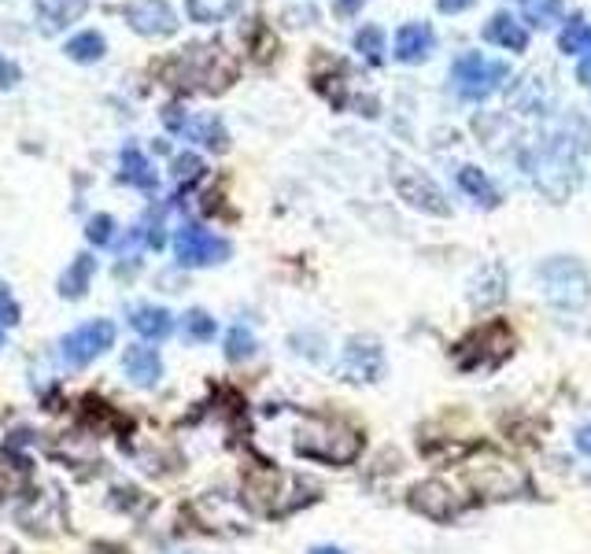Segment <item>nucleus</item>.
Wrapping results in <instances>:
<instances>
[{"label": "nucleus", "mask_w": 591, "mask_h": 554, "mask_svg": "<svg viewBox=\"0 0 591 554\" xmlns=\"http://www.w3.org/2000/svg\"><path fill=\"white\" fill-rule=\"evenodd\" d=\"M226 355H230L233 362L252 359V355H255V337L244 326H233L230 337H226Z\"/></svg>", "instance_id": "29"}, {"label": "nucleus", "mask_w": 591, "mask_h": 554, "mask_svg": "<svg viewBox=\"0 0 591 554\" xmlns=\"http://www.w3.org/2000/svg\"><path fill=\"white\" fill-rule=\"evenodd\" d=\"M436 45V34L429 23H407L396 34V60L399 63H422Z\"/></svg>", "instance_id": "17"}, {"label": "nucleus", "mask_w": 591, "mask_h": 554, "mask_svg": "<svg viewBox=\"0 0 591 554\" xmlns=\"http://www.w3.org/2000/svg\"><path fill=\"white\" fill-rule=\"evenodd\" d=\"M0 322L4 326H15L19 322V303H15V296L4 285H0Z\"/></svg>", "instance_id": "33"}, {"label": "nucleus", "mask_w": 591, "mask_h": 554, "mask_svg": "<svg viewBox=\"0 0 591 554\" xmlns=\"http://www.w3.org/2000/svg\"><path fill=\"white\" fill-rule=\"evenodd\" d=\"M355 52H362L374 67L385 60V34H381V26H362L355 34Z\"/></svg>", "instance_id": "28"}, {"label": "nucleus", "mask_w": 591, "mask_h": 554, "mask_svg": "<svg viewBox=\"0 0 591 554\" xmlns=\"http://www.w3.org/2000/svg\"><path fill=\"white\" fill-rule=\"evenodd\" d=\"M591 152V130L584 119H566L555 137H547L525 163L536 189L551 200H566L577 185V156Z\"/></svg>", "instance_id": "1"}, {"label": "nucleus", "mask_w": 591, "mask_h": 554, "mask_svg": "<svg viewBox=\"0 0 591 554\" xmlns=\"http://www.w3.org/2000/svg\"><path fill=\"white\" fill-rule=\"evenodd\" d=\"M459 189L466 196H473L481 207H495L499 204V189H495L492 181H488V174H484L481 167H462L459 170Z\"/></svg>", "instance_id": "21"}, {"label": "nucleus", "mask_w": 591, "mask_h": 554, "mask_svg": "<svg viewBox=\"0 0 591 554\" xmlns=\"http://www.w3.org/2000/svg\"><path fill=\"white\" fill-rule=\"evenodd\" d=\"M459 366L462 370H484V366H495L503 362L514 348V333L503 322H492V326L473 329L470 337L459 344Z\"/></svg>", "instance_id": "7"}, {"label": "nucleus", "mask_w": 591, "mask_h": 554, "mask_svg": "<svg viewBox=\"0 0 591 554\" xmlns=\"http://www.w3.org/2000/svg\"><path fill=\"white\" fill-rule=\"evenodd\" d=\"M477 0H436V8L444 15H462V12H470Z\"/></svg>", "instance_id": "35"}, {"label": "nucleus", "mask_w": 591, "mask_h": 554, "mask_svg": "<svg viewBox=\"0 0 591 554\" xmlns=\"http://www.w3.org/2000/svg\"><path fill=\"white\" fill-rule=\"evenodd\" d=\"M111 229H115L111 215H97V218H89V229H85V237H89L93 244H108L111 241Z\"/></svg>", "instance_id": "32"}, {"label": "nucleus", "mask_w": 591, "mask_h": 554, "mask_svg": "<svg viewBox=\"0 0 591 554\" xmlns=\"http://www.w3.org/2000/svg\"><path fill=\"white\" fill-rule=\"evenodd\" d=\"M518 8L532 26H551L562 19V0H518Z\"/></svg>", "instance_id": "27"}, {"label": "nucleus", "mask_w": 591, "mask_h": 554, "mask_svg": "<svg viewBox=\"0 0 591 554\" xmlns=\"http://www.w3.org/2000/svg\"><path fill=\"white\" fill-rule=\"evenodd\" d=\"M37 15H41V23L45 30H63L67 23H78L89 8V0H34Z\"/></svg>", "instance_id": "19"}, {"label": "nucleus", "mask_w": 591, "mask_h": 554, "mask_svg": "<svg viewBox=\"0 0 591 554\" xmlns=\"http://www.w3.org/2000/svg\"><path fill=\"white\" fill-rule=\"evenodd\" d=\"M152 74L163 78L170 89L185 93H222L237 78V60L222 45H189L170 60L152 63Z\"/></svg>", "instance_id": "2"}, {"label": "nucleus", "mask_w": 591, "mask_h": 554, "mask_svg": "<svg viewBox=\"0 0 591 554\" xmlns=\"http://www.w3.org/2000/svg\"><path fill=\"white\" fill-rule=\"evenodd\" d=\"M362 4H366V0H333V12L344 15V19H348V15L362 12Z\"/></svg>", "instance_id": "37"}, {"label": "nucleus", "mask_w": 591, "mask_h": 554, "mask_svg": "<svg viewBox=\"0 0 591 554\" xmlns=\"http://www.w3.org/2000/svg\"><path fill=\"white\" fill-rule=\"evenodd\" d=\"M104 37L97 34V30H85V34H78V37H71L67 41V56L71 60H78V63H93V60H100L104 56Z\"/></svg>", "instance_id": "26"}, {"label": "nucleus", "mask_w": 591, "mask_h": 554, "mask_svg": "<svg viewBox=\"0 0 591 554\" xmlns=\"http://www.w3.org/2000/svg\"><path fill=\"white\" fill-rule=\"evenodd\" d=\"M311 554H344V551H337V547H314Z\"/></svg>", "instance_id": "40"}, {"label": "nucleus", "mask_w": 591, "mask_h": 554, "mask_svg": "<svg viewBox=\"0 0 591 554\" xmlns=\"http://www.w3.org/2000/svg\"><path fill=\"white\" fill-rule=\"evenodd\" d=\"M122 370L137 388H152L163 377V359L156 348H130L122 355Z\"/></svg>", "instance_id": "18"}, {"label": "nucleus", "mask_w": 591, "mask_h": 554, "mask_svg": "<svg viewBox=\"0 0 591 554\" xmlns=\"http://www.w3.org/2000/svg\"><path fill=\"white\" fill-rule=\"evenodd\" d=\"M507 78H510L507 63L492 60V56H484V52H462L459 60L451 63V89H455L462 100L492 97Z\"/></svg>", "instance_id": "5"}, {"label": "nucleus", "mask_w": 591, "mask_h": 554, "mask_svg": "<svg viewBox=\"0 0 591 554\" xmlns=\"http://www.w3.org/2000/svg\"><path fill=\"white\" fill-rule=\"evenodd\" d=\"M344 78H348V67H344L337 56L318 52V56L311 60V85L329 100V104H337V108H344V100H348V85H344Z\"/></svg>", "instance_id": "13"}, {"label": "nucleus", "mask_w": 591, "mask_h": 554, "mask_svg": "<svg viewBox=\"0 0 591 554\" xmlns=\"http://www.w3.org/2000/svg\"><path fill=\"white\" fill-rule=\"evenodd\" d=\"M248 37H252V56H255V60L266 63L270 56H274V52H278V41H274V34H270L263 23H255L252 30H248Z\"/></svg>", "instance_id": "31"}, {"label": "nucleus", "mask_w": 591, "mask_h": 554, "mask_svg": "<svg viewBox=\"0 0 591 554\" xmlns=\"http://www.w3.org/2000/svg\"><path fill=\"white\" fill-rule=\"evenodd\" d=\"M189 19L193 23H222L237 12V0H189Z\"/></svg>", "instance_id": "24"}, {"label": "nucleus", "mask_w": 591, "mask_h": 554, "mask_svg": "<svg viewBox=\"0 0 591 554\" xmlns=\"http://www.w3.org/2000/svg\"><path fill=\"white\" fill-rule=\"evenodd\" d=\"M577 444H580V451H588V455H591V425L577 436Z\"/></svg>", "instance_id": "39"}, {"label": "nucleus", "mask_w": 591, "mask_h": 554, "mask_svg": "<svg viewBox=\"0 0 591 554\" xmlns=\"http://www.w3.org/2000/svg\"><path fill=\"white\" fill-rule=\"evenodd\" d=\"M185 337L189 340H211L215 337V318L204 311H189L185 314Z\"/></svg>", "instance_id": "30"}, {"label": "nucleus", "mask_w": 591, "mask_h": 554, "mask_svg": "<svg viewBox=\"0 0 591 554\" xmlns=\"http://www.w3.org/2000/svg\"><path fill=\"white\" fill-rule=\"evenodd\" d=\"M174 252H178L181 266H211L230 259V241L215 237L204 226H181L174 237Z\"/></svg>", "instance_id": "9"}, {"label": "nucleus", "mask_w": 591, "mask_h": 554, "mask_svg": "<svg viewBox=\"0 0 591 554\" xmlns=\"http://www.w3.org/2000/svg\"><path fill=\"white\" fill-rule=\"evenodd\" d=\"M126 23L141 37H170L178 30V15L167 0H133L126 4Z\"/></svg>", "instance_id": "11"}, {"label": "nucleus", "mask_w": 591, "mask_h": 554, "mask_svg": "<svg viewBox=\"0 0 591 554\" xmlns=\"http://www.w3.org/2000/svg\"><path fill=\"white\" fill-rule=\"evenodd\" d=\"M15 82H19V67L0 56V89H12Z\"/></svg>", "instance_id": "36"}, {"label": "nucleus", "mask_w": 591, "mask_h": 554, "mask_svg": "<svg viewBox=\"0 0 591 554\" xmlns=\"http://www.w3.org/2000/svg\"><path fill=\"white\" fill-rule=\"evenodd\" d=\"M296 451H300L303 458H314V462L348 466V462L359 458L362 436L355 425L340 422V418L314 414V418H303V425L296 429Z\"/></svg>", "instance_id": "3"}, {"label": "nucleus", "mask_w": 591, "mask_h": 554, "mask_svg": "<svg viewBox=\"0 0 591 554\" xmlns=\"http://www.w3.org/2000/svg\"><path fill=\"white\" fill-rule=\"evenodd\" d=\"M536 277H540L543 296L551 303H558V307H580V303H588V296H591L588 270H584L577 259H569V255L547 259V263L536 270Z\"/></svg>", "instance_id": "6"}, {"label": "nucleus", "mask_w": 591, "mask_h": 554, "mask_svg": "<svg viewBox=\"0 0 591 554\" xmlns=\"http://www.w3.org/2000/svg\"><path fill=\"white\" fill-rule=\"evenodd\" d=\"M392 181H396V193L407 200L411 207H418V211H425V215H436V218H447L451 215V204H447L444 189L436 185L425 170L418 167H396V174H392Z\"/></svg>", "instance_id": "8"}, {"label": "nucleus", "mask_w": 591, "mask_h": 554, "mask_svg": "<svg viewBox=\"0 0 591 554\" xmlns=\"http://www.w3.org/2000/svg\"><path fill=\"white\" fill-rule=\"evenodd\" d=\"M93 259L89 255H78L71 266H67V274H63L60 281V292L67 296V300H78V296H85V289H89V277H93Z\"/></svg>", "instance_id": "23"}, {"label": "nucleus", "mask_w": 591, "mask_h": 554, "mask_svg": "<svg viewBox=\"0 0 591 554\" xmlns=\"http://www.w3.org/2000/svg\"><path fill=\"white\" fill-rule=\"evenodd\" d=\"M481 37L484 41H492V45H499V49H507V52L529 49V30H525V26H521L518 19L507 15V12L492 15V19L481 26Z\"/></svg>", "instance_id": "16"}, {"label": "nucleus", "mask_w": 591, "mask_h": 554, "mask_svg": "<svg viewBox=\"0 0 591 554\" xmlns=\"http://www.w3.org/2000/svg\"><path fill=\"white\" fill-rule=\"evenodd\" d=\"M174 167H178L181 181H196L200 174H204V163H200L196 156H178V159H174Z\"/></svg>", "instance_id": "34"}, {"label": "nucleus", "mask_w": 591, "mask_h": 554, "mask_svg": "<svg viewBox=\"0 0 591 554\" xmlns=\"http://www.w3.org/2000/svg\"><path fill=\"white\" fill-rule=\"evenodd\" d=\"M122 181H130V185L145 189V193L156 189V170H152V163H148L137 148H126V152H122Z\"/></svg>", "instance_id": "22"}, {"label": "nucleus", "mask_w": 591, "mask_h": 554, "mask_svg": "<svg viewBox=\"0 0 591 554\" xmlns=\"http://www.w3.org/2000/svg\"><path fill=\"white\" fill-rule=\"evenodd\" d=\"M558 52H566V56L591 52V23H584V19H573V23L562 26V34H558Z\"/></svg>", "instance_id": "25"}, {"label": "nucleus", "mask_w": 591, "mask_h": 554, "mask_svg": "<svg viewBox=\"0 0 591 554\" xmlns=\"http://www.w3.org/2000/svg\"><path fill=\"white\" fill-rule=\"evenodd\" d=\"M381 370H385V359H381L377 340H351L344 348V374L351 381H377Z\"/></svg>", "instance_id": "15"}, {"label": "nucleus", "mask_w": 591, "mask_h": 554, "mask_svg": "<svg viewBox=\"0 0 591 554\" xmlns=\"http://www.w3.org/2000/svg\"><path fill=\"white\" fill-rule=\"evenodd\" d=\"M167 126L170 130H181L189 141H200V145L215 148V152H226V148H230V133H226V126H222L215 115H207V119H181L178 108H167Z\"/></svg>", "instance_id": "14"}, {"label": "nucleus", "mask_w": 591, "mask_h": 554, "mask_svg": "<svg viewBox=\"0 0 591 554\" xmlns=\"http://www.w3.org/2000/svg\"><path fill=\"white\" fill-rule=\"evenodd\" d=\"M462 481L473 495L481 499H518L529 488V477L514 458L499 455V451H477V455L462 466Z\"/></svg>", "instance_id": "4"}, {"label": "nucleus", "mask_w": 591, "mask_h": 554, "mask_svg": "<svg viewBox=\"0 0 591 554\" xmlns=\"http://www.w3.org/2000/svg\"><path fill=\"white\" fill-rule=\"evenodd\" d=\"M411 506L418 510V514H425V518L451 521L466 503H462V495L451 492L444 481H422L411 488Z\"/></svg>", "instance_id": "12"}, {"label": "nucleus", "mask_w": 591, "mask_h": 554, "mask_svg": "<svg viewBox=\"0 0 591 554\" xmlns=\"http://www.w3.org/2000/svg\"><path fill=\"white\" fill-rule=\"evenodd\" d=\"M0 344H4V333H0Z\"/></svg>", "instance_id": "41"}, {"label": "nucleus", "mask_w": 591, "mask_h": 554, "mask_svg": "<svg viewBox=\"0 0 591 554\" xmlns=\"http://www.w3.org/2000/svg\"><path fill=\"white\" fill-rule=\"evenodd\" d=\"M130 326L145 340H163V337H170L174 322H170V311H163V307H137L130 318Z\"/></svg>", "instance_id": "20"}, {"label": "nucleus", "mask_w": 591, "mask_h": 554, "mask_svg": "<svg viewBox=\"0 0 591 554\" xmlns=\"http://www.w3.org/2000/svg\"><path fill=\"white\" fill-rule=\"evenodd\" d=\"M577 78H580V82H584V85H588V89H591V56H584V60H580V67H577Z\"/></svg>", "instance_id": "38"}, {"label": "nucleus", "mask_w": 591, "mask_h": 554, "mask_svg": "<svg viewBox=\"0 0 591 554\" xmlns=\"http://www.w3.org/2000/svg\"><path fill=\"white\" fill-rule=\"evenodd\" d=\"M111 344H115V326L104 322V318H97V322H85V326H78L74 333H67L60 348H63V359L71 362V366H89V362L97 359V355H104Z\"/></svg>", "instance_id": "10"}]
</instances>
